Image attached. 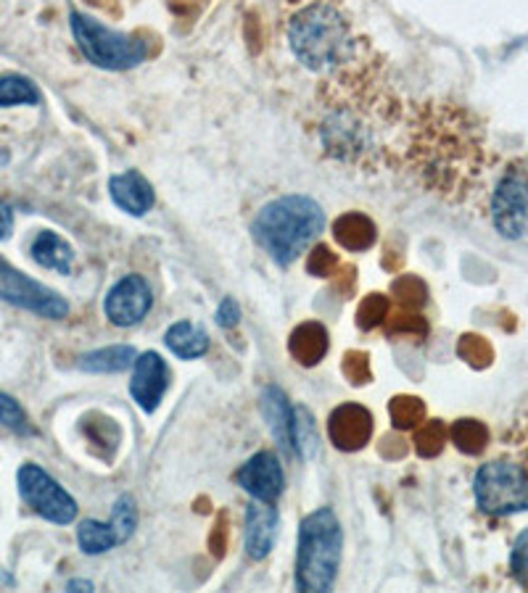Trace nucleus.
<instances>
[{"mask_svg": "<svg viewBox=\"0 0 528 593\" xmlns=\"http://www.w3.org/2000/svg\"><path fill=\"white\" fill-rule=\"evenodd\" d=\"M320 137L333 159L359 161L381 148V133L394 119V106L372 61L354 64V55L333 72L320 96Z\"/></svg>", "mask_w": 528, "mask_h": 593, "instance_id": "nucleus-1", "label": "nucleus"}, {"mask_svg": "<svg viewBox=\"0 0 528 593\" xmlns=\"http://www.w3.org/2000/svg\"><path fill=\"white\" fill-rule=\"evenodd\" d=\"M288 46L309 72H335L354 55L352 24L333 3L317 0L291 16Z\"/></svg>", "mask_w": 528, "mask_h": 593, "instance_id": "nucleus-2", "label": "nucleus"}, {"mask_svg": "<svg viewBox=\"0 0 528 593\" xmlns=\"http://www.w3.org/2000/svg\"><path fill=\"white\" fill-rule=\"evenodd\" d=\"M326 214L309 196H281L270 201L251 224L254 240L281 267L294 264L322 235Z\"/></svg>", "mask_w": 528, "mask_h": 593, "instance_id": "nucleus-3", "label": "nucleus"}, {"mask_svg": "<svg viewBox=\"0 0 528 593\" xmlns=\"http://www.w3.org/2000/svg\"><path fill=\"white\" fill-rule=\"evenodd\" d=\"M344 554V530L331 507L315 509L304 517L296 552V589L326 593L335 585Z\"/></svg>", "mask_w": 528, "mask_h": 593, "instance_id": "nucleus-4", "label": "nucleus"}, {"mask_svg": "<svg viewBox=\"0 0 528 593\" xmlns=\"http://www.w3.org/2000/svg\"><path fill=\"white\" fill-rule=\"evenodd\" d=\"M72 33L85 59L98 69H109V72L135 69L148 55L146 42L140 37L116 33V29H109L106 24L85 14H72Z\"/></svg>", "mask_w": 528, "mask_h": 593, "instance_id": "nucleus-5", "label": "nucleus"}, {"mask_svg": "<svg viewBox=\"0 0 528 593\" xmlns=\"http://www.w3.org/2000/svg\"><path fill=\"white\" fill-rule=\"evenodd\" d=\"M474 493L483 515H520L528 511V470L507 459L489 461L476 472Z\"/></svg>", "mask_w": 528, "mask_h": 593, "instance_id": "nucleus-6", "label": "nucleus"}, {"mask_svg": "<svg viewBox=\"0 0 528 593\" xmlns=\"http://www.w3.org/2000/svg\"><path fill=\"white\" fill-rule=\"evenodd\" d=\"M489 214L496 233L507 240H520L528 235V164L515 161L502 172L492 190Z\"/></svg>", "mask_w": 528, "mask_h": 593, "instance_id": "nucleus-7", "label": "nucleus"}, {"mask_svg": "<svg viewBox=\"0 0 528 593\" xmlns=\"http://www.w3.org/2000/svg\"><path fill=\"white\" fill-rule=\"evenodd\" d=\"M0 298L5 304L19 306V309L33 311L42 320H64V317H70V301L64 296H59L56 291L19 272L5 259H0Z\"/></svg>", "mask_w": 528, "mask_h": 593, "instance_id": "nucleus-8", "label": "nucleus"}, {"mask_svg": "<svg viewBox=\"0 0 528 593\" xmlns=\"http://www.w3.org/2000/svg\"><path fill=\"white\" fill-rule=\"evenodd\" d=\"M19 493L37 515L56 526H70L77 517V502L37 465H22L16 474Z\"/></svg>", "mask_w": 528, "mask_h": 593, "instance_id": "nucleus-9", "label": "nucleus"}, {"mask_svg": "<svg viewBox=\"0 0 528 593\" xmlns=\"http://www.w3.org/2000/svg\"><path fill=\"white\" fill-rule=\"evenodd\" d=\"M154 306V293L140 274H127L106 296V317L116 328H133L146 320Z\"/></svg>", "mask_w": 528, "mask_h": 593, "instance_id": "nucleus-10", "label": "nucleus"}, {"mask_svg": "<svg viewBox=\"0 0 528 593\" xmlns=\"http://www.w3.org/2000/svg\"><path fill=\"white\" fill-rule=\"evenodd\" d=\"M167 388H170V370H167L164 359L157 351L138 354L133 365V380H130L133 401L151 415V411L159 409Z\"/></svg>", "mask_w": 528, "mask_h": 593, "instance_id": "nucleus-11", "label": "nucleus"}, {"mask_svg": "<svg viewBox=\"0 0 528 593\" xmlns=\"http://www.w3.org/2000/svg\"><path fill=\"white\" fill-rule=\"evenodd\" d=\"M235 480H238L241 489L251 493V496L259 498V502L275 504L278 498L283 496V485H285L283 465L272 452L254 454V457L241 467L238 474H235Z\"/></svg>", "mask_w": 528, "mask_h": 593, "instance_id": "nucleus-12", "label": "nucleus"}, {"mask_svg": "<svg viewBox=\"0 0 528 593\" xmlns=\"http://www.w3.org/2000/svg\"><path fill=\"white\" fill-rule=\"evenodd\" d=\"M328 435L339 452H359L372 438V415L359 404H344L333 409L328 420Z\"/></svg>", "mask_w": 528, "mask_h": 593, "instance_id": "nucleus-13", "label": "nucleus"}, {"mask_svg": "<svg viewBox=\"0 0 528 593\" xmlns=\"http://www.w3.org/2000/svg\"><path fill=\"white\" fill-rule=\"evenodd\" d=\"M281 515L270 502L254 498L246 507V552L251 559H265L275 548Z\"/></svg>", "mask_w": 528, "mask_h": 593, "instance_id": "nucleus-14", "label": "nucleus"}, {"mask_svg": "<svg viewBox=\"0 0 528 593\" xmlns=\"http://www.w3.org/2000/svg\"><path fill=\"white\" fill-rule=\"evenodd\" d=\"M109 193H111V201L120 206L122 211H127L130 217L148 214V211L154 209V203H157L151 183H148V180L135 170L111 177Z\"/></svg>", "mask_w": 528, "mask_h": 593, "instance_id": "nucleus-15", "label": "nucleus"}, {"mask_svg": "<svg viewBox=\"0 0 528 593\" xmlns=\"http://www.w3.org/2000/svg\"><path fill=\"white\" fill-rule=\"evenodd\" d=\"M262 415L267 424H270L272 435L281 443L285 454H296L294 446V409H291L288 396L278 388V385H270L262 393Z\"/></svg>", "mask_w": 528, "mask_h": 593, "instance_id": "nucleus-16", "label": "nucleus"}, {"mask_svg": "<svg viewBox=\"0 0 528 593\" xmlns=\"http://www.w3.org/2000/svg\"><path fill=\"white\" fill-rule=\"evenodd\" d=\"M328 346V330L320 322H304L291 333L288 338V351L299 361L302 367H315L326 359Z\"/></svg>", "mask_w": 528, "mask_h": 593, "instance_id": "nucleus-17", "label": "nucleus"}, {"mask_svg": "<svg viewBox=\"0 0 528 593\" xmlns=\"http://www.w3.org/2000/svg\"><path fill=\"white\" fill-rule=\"evenodd\" d=\"M333 237L339 240V246H344L346 251H368L376 243V224L370 217L359 214V211H349V214H341L333 222Z\"/></svg>", "mask_w": 528, "mask_h": 593, "instance_id": "nucleus-18", "label": "nucleus"}, {"mask_svg": "<svg viewBox=\"0 0 528 593\" xmlns=\"http://www.w3.org/2000/svg\"><path fill=\"white\" fill-rule=\"evenodd\" d=\"M33 259L40 267H46V270H53L59 274H70L74 251L64 237L51 233V230H42V233L37 235L35 243H33Z\"/></svg>", "mask_w": 528, "mask_h": 593, "instance_id": "nucleus-19", "label": "nucleus"}, {"mask_svg": "<svg viewBox=\"0 0 528 593\" xmlns=\"http://www.w3.org/2000/svg\"><path fill=\"white\" fill-rule=\"evenodd\" d=\"M167 348L180 359H198L209 351V335L207 330L198 328L196 322H175L164 335Z\"/></svg>", "mask_w": 528, "mask_h": 593, "instance_id": "nucleus-20", "label": "nucleus"}, {"mask_svg": "<svg viewBox=\"0 0 528 593\" xmlns=\"http://www.w3.org/2000/svg\"><path fill=\"white\" fill-rule=\"evenodd\" d=\"M138 359V351L133 346H106L98 351L79 356V370L96 372V374H116L130 370Z\"/></svg>", "mask_w": 528, "mask_h": 593, "instance_id": "nucleus-21", "label": "nucleus"}, {"mask_svg": "<svg viewBox=\"0 0 528 593\" xmlns=\"http://www.w3.org/2000/svg\"><path fill=\"white\" fill-rule=\"evenodd\" d=\"M77 543L83 548V554L96 557V554H106L116 546V533L111 528V522H96V520H83L77 526Z\"/></svg>", "mask_w": 528, "mask_h": 593, "instance_id": "nucleus-22", "label": "nucleus"}, {"mask_svg": "<svg viewBox=\"0 0 528 593\" xmlns=\"http://www.w3.org/2000/svg\"><path fill=\"white\" fill-rule=\"evenodd\" d=\"M37 103H40V92H37V87L29 83L27 77H19V74H5V77H0V109Z\"/></svg>", "mask_w": 528, "mask_h": 593, "instance_id": "nucleus-23", "label": "nucleus"}, {"mask_svg": "<svg viewBox=\"0 0 528 593\" xmlns=\"http://www.w3.org/2000/svg\"><path fill=\"white\" fill-rule=\"evenodd\" d=\"M446 428L444 422L439 420H422L418 428L413 430V443H415V452L420 454V457H437V454L444 448L446 443Z\"/></svg>", "mask_w": 528, "mask_h": 593, "instance_id": "nucleus-24", "label": "nucleus"}, {"mask_svg": "<svg viewBox=\"0 0 528 593\" xmlns=\"http://www.w3.org/2000/svg\"><path fill=\"white\" fill-rule=\"evenodd\" d=\"M389 415L391 422L400 430H415L422 420H426V407H422L420 398L415 396H396L391 398Z\"/></svg>", "mask_w": 528, "mask_h": 593, "instance_id": "nucleus-25", "label": "nucleus"}, {"mask_svg": "<svg viewBox=\"0 0 528 593\" xmlns=\"http://www.w3.org/2000/svg\"><path fill=\"white\" fill-rule=\"evenodd\" d=\"M450 435L459 452H465V454H481L483 446H487V441H489L487 428L476 420H459L455 428L450 430Z\"/></svg>", "mask_w": 528, "mask_h": 593, "instance_id": "nucleus-26", "label": "nucleus"}, {"mask_svg": "<svg viewBox=\"0 0 528 593\" xmlns=\"http://www.w3.org/2000/svg\"><path fill=\"white\" fill-rule=\"evenodd\" d=\"M109 522H111V528H114L116 541L124 543V541L133 539L135 526H138V509H135L133 496L116 498L114 511H111V520Z\"/></svg>", "mask_w": 528, "mask_h": 593, "instance_id": "nucleus-27", "label": "nucleus"}, {"mask_svg": "<svg viewBox=\"0 0 528 593\" xmlns=\"http://www.w3.org/2000/svg\"><path fill=\"white\" fill-rule=\"evenodd\" d=\"M294 446L296 454H302L304 459L315 457L317 454V435H315V422L304 407L294 409Z\"/></svg>", "mask_w": 528, "mask_h": 593, "instance_id": "nucleus-28", "label": "nucleus"}, {"mask_svg": "<svg viewBox=\"0 0 528 593\" xmlns=\"http://www.w3.org/2000/svg\"><path fill=\"white\" fill-rule=\"evenodd\" d=\"M391 314V298L381 296V293H372V296L365 298L357 309V324L363 330H372L378 324L386 322V317Z\"/></svg>", "mask_w": 528, "mask_h": 593, "instance_id": "nucleus-29", "label": "nucleus"}, {"mask_svg": "<svg viewBox=\"0 0 528 593\" xmlns=\"http://www.w3.org/2000/svg\"><path fill=\"white\" fill-rule=\"evenodd\" d=\"M0 424L9 430H14L16 435H33V424H29L24 409L19 407L16 398L0 393Z\"/></svg>", "mask_w": 528, "mask_h": 593, "instance_id": "nucleus-30", "label": "nucleus"}, {"mask_svg": "<svg viewBox=\"0 0 528 593\" xmlns=\"http://www.w3.org/2000/svg\"><path fill=\"white\" fill-rule=\"evenodd\" d=\"M389 335H426L428 324L420 314H415V309H402L400 314H389Z\"/></svg>", "mask_w": 528, "mask_h": 593, "instance_id": "nucleus-31", "label": "nucleus"}, {"mask_svg": "<svg viewBox=\"0 0 528 593\" xmlns=\"http://www.w3.org/2000/svg\"><path fill=\"white\" fill-rule=\"evenodd\" d=\"M391 293L400 301L402 309H415L426 301V288H422L420 280L415 277H400L394 285H391Z\"/></svg>", "mask_w": 528, "mask_h": 593, "instance_id": "nucleus-32", "label": "nucleus"}, {"mask_svg": "<svg viewBox=\"0 0 528 593\" xmlns=\"http://www.w3.org/2000/svg\"><path fill=\"white\" fill-rule=\"evenodd\" d=\"M339 270V256H335L328 246H315L307 259V272L315 277H331Z\"/></svg>", "mask_w": 528, "mask_h": 593, "instance_id": "nucleus-33", "label": "nucleus"}, {"mask_svg": "<svg viewBox=\"0 0 528 593\" xmlns=\"http://www.w3.org/2000/svg\"><path fill=\"white\" fill-rule=\"evenodd\" d=\"M511 570L520 589L528 591V530H524V533L518 535V541H515L511 554Z\"/></svg>", "mask_w": 528, "mask_h": 593, "instance_id": "nucleus-34", "label": "nucleus"}, {"mask_svg": "<svg viewBox=\"0 0 528 593\" xmlns=\"http://www.w3.org/2000/svg\"><path fill=\"white\" fill-rule=\"evenodd\" d=\"M459 356L465 361H470L474 367H483L489 361V356H492V348H489L487 341L478 338V335H465L459 341Z\"/></svg>", "mask_w": 528, "mask_h": 593, "instance_id": "nucleus-35", "label": "nucleus"}, {"mask_svg": "<svg viewBox=\"0 0 528 593\" xmlns=\"http://www.w3.org/2000/svg\"><path fill=\"white\" fill-rule=\"evenodd\" d=\"M341 370H344L346 378L352 380L354 385H365L370 380V359H368V354H363V351H349L344 356V367H341Z\"/></svg>", "mask_w": 528, "mask_h": 593, "instance_id": "nucleus-36", "label": "nucleus"}, {"mask_svg": "<svg viewBox=\"0 0 528 593\" xmlns=\"http://www.w3.org/2000/svg\"><path fill=\"white\" fill-rule=\"evenodd\" d=\"M238 322H241L238 301H235V298H225V301L220 304V309H217V324L225 330H233Z\"/></svg>", "mask_w": 528, "mask_h": 593, "instance_id": "nucleus-37", "label": "nucleus"}, {"mask_svg": "<svg viewBox=\"0 0 528 593\" xmlns=\"http://www.w3.org/2000/svg\"><path fill=\"white\" fill-rule=\"evenodd\" d=\"M225 546H228V520L225 517H220L214 526V535H211V552H214L217 557H222Z\"/></svg>", "mask_w": 528, "mask_h": 593, "instance_id": "nucleus-38", "label": "nucleus"}, {"mask_svg": "<svg viewBox=\"0 0 528 593\" xmlns=\"http://www.w3.org/2000/svg\"><path fill=\"white\" fill-rule=\"evenodd\" d=\"M11 230H14V211H11L9 203L0 201V240H5Z\"/></svg>", "mask_w": 528, "mask_h": 593, "instance_id": "nucleus-39", "label": "nucleus"}, {"mask_svg": "<svg viewBox=\"0 0 528 593\" xmlns=\"http://www.w3.org/2000/svg\"><path fill=\"white\" fill-rule=\"evenodd\" d=\"M66 589L74 591V589H85V591H93V583H85V580H72L70 585H66Z\"/></svg>", "mask_w": 528, "mask_h": 593, "instance_id": "nucleus-40", "label": "nucleus"}]
</instances>
